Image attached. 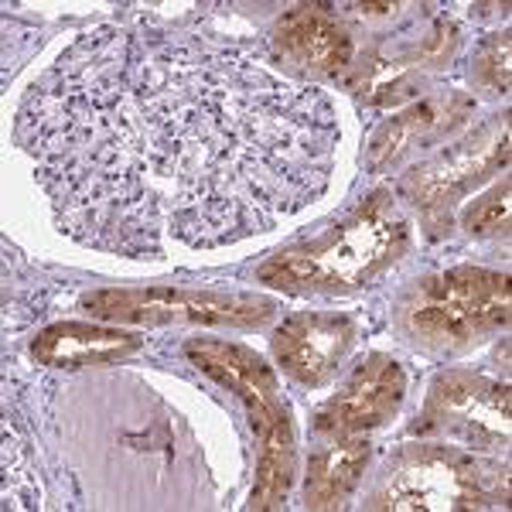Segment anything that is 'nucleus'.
I'll list each match as a JSON object with an SVG mask.
<instances>
[{
	"instance_id": "1",
	"label": "nucleus",
	"mask_w": 512,
	"mask_h": 512,
	"mask_svg": "<svg viewBox=\"0 0 512 512\" xmlns=\"http://www.w3.org/2000/svg\"><path fill=\"white\" fill-rule=\"evenodd\" d=\"M18 140L62 233L158 260L270 233L325 195L338 117L243 45L103 24L24 96Z\"/></svg>"
},
{
	"instance_id": "2",
	"label": "nucleus",
	"mask_w": 512,
	"mask_h": 512,
	"mask_svg": "<svg viewBox=\"0 0 512 512\" xmlns=\"http://www.w3.org/2000/svg\"><path fill=\"white\" fill-rule=\"evenodd\" d=\"M410 246L407 219L390 192H373L325 233L270 256L256 277L280 291H352L393 267Z\"/></svg>"
},
{
	"instance_id": "3",
	"label": "nucleus",
	"mask_w": 512,
	"mask_h": 512,
	"mask_svg": "<svg viewBox=\"0 0 512 512\" xmlns=\"http://www.w3.org/2000/svg\"><path fill=\"white\" fill-rule=\"evenodd\" d=\"M509 475L502 465L472 451L441 444H410L386 461L369 509L396 512H454L506 506Z\"/></svg>"
},
{
	"instance_id": "4",
	"label": "nucleus",
	"mask_w": 512,
	"mask_h": 512,
	"mask_svg": "<svg viewBox=\"0 0 512 512\" xmlns=\"http://www.w3.org/2000/svg\"><path fill=\"white\" fill-rule=\"evenodd\" d=\"M400 325L434 352H465L509 325V277L482 267H451L417 280L400 304Z\"/></svg>"
},
{
	"instance_id": "5",
	"label": "nucleus",
	"mask_w": 512,
	"mask_h": 512,
	"mask_svg": "<svg viewBox=\"0 0 512 512\" xmlns=\"http://www.w3.org/2000/svg\"><path fill=\"white\" fill-rule=\"evenodd\" d=\"M82 308L99 321L123 325H263L277 311L274 301L229 291L192 287H110L82 297Z\"/></svg>"
},
{
	"instance_id": "6",
	"label": "nucleus",
	"mask_w": 512,
	"mask_h": 512,
	"mask_svg": "<svg viewBox=\"0 0 512 512\" xmlns=\"http://www.w3.org/2000/svg\"><path fill=\"white\" fill-rule=\"evenodd\" d=\"M185 355L192 366L243 400L253 431L260 437V458H294L291 410L274 369L260 355L246 345L219 342V338H192L185 345Z\"/></svg>"
},
{
	"instance_id": "7",
	"label": "nucleus",
	"mask_w": 512,
	"mask_h": 512,
	"mask_svg": "<svg viewBox=\"0 0 512 512\" xmlns=\"http://www.w3.org/2000/svg\"><path fill=\"white\" fill-rule=\"evenodd\" d=\"M509 161V123L506 117L489 123L478 134L458 140L444 154H437L434 161L420 164L417 171H410L403 178V195L427 212L431 222H448L451 205L458 198H465L475 185H482L485 178L495 175L499 168H506Z\"/></svg>"
},
{
	"instance_id": "8",
	"label": "nucleus",
	"mask_w": 512,
	"mask_h": 512,
	"mask_svg": "<svg viewBox=\"0 0 512 512\" xmlns=\"http://www.w3.org/2000/svg\"><path fill=\"white\" fill-rule=\"evenodd\" d=\"M417 434H444L492 448L509 441V386L478 373H444L427 393Z\"/></svg>"
},
{
	"instance_id": "9",
	"label": "nucleus",
	"mask_w": 512,
	"mask_h": 512,
	"mask_svg": "<svg viewBox=\"0 0 512 512\" xmlns=\"http://www.w3.org/2000/svg\"><path fill=\"white\" fill-rule=\"evenodd\" d=\"M403 393H407V376L400 362L390 355H369L315 414V434L359 437L362 431H373L400 410Z\"/></svg>"
},
{
	"instance_id": "10",
	"label": "nucleus",
	"mask_w": 512,
	"mask_h": 512,
	"mask_svg": "<svg viewBox=\"0 0 512 512\" xmlns=\"http://www.w3.org/2000/svg\"><path fill=\"white\" fill-rule=\"evenodd\" d=\"M359 338V321L338 311H297L274 332V355L304 386L328 383Z\"/></svg>"
},
{
	"instance_id": "11",
	"label": "nucleus",
	"mask_w": 512,
	"mask_h": 512,
	"mask_svg": "<svg viewBox=\"0 0 512 512\" xmlns=\"http://www.w3.org/2000/svg\"><path fill=\"white\" fill-rule=\"evenodd\" d=\"M274 45L294 69L311 76H338L352 62V35L315 7L287 11L274 28Z\"/></svg>"
},
{
	"instance_id": "12",
	"label": "nucleus",
	"mask_w": 512,
	"mask_h": 512,
	"mask_svg": "<svg viewBox=\"0 0 512 512\" xmlns=\"http://www.w3.org/2000/svg\"><path fill=\"white\" fill-rule=\"evenodd\" d=\"M144 338L123 328L86 325V321H59L31 342V355L41 366L55 369H86V366H110L127 355H134Z\"/></svg>"
},
{
	"instance_id": "13",
	"label": "nucleus",
	"mask_w": 512,
	"mask_h": 512,
	"mask_svg": "<svg viewBox=\"0 0 512 512\" xmlns=\"http://www.w3.org/2000/svg\"><path fill=\"white\" fill-rule=\"evenodd\" d=\"M472 113V99L465 96H437V99H424V103L410 106L403 113H393L386 123H379L366 144V164L373 171L386 168L390 161L400 158L410 144L417 140H427L441 130H448L451 123L465 120Z\"/></svg>"
},
{
	"instance_id": "14",
	"label": "nucleus",
	"mask_w": 512,
	"mask_h": 512,
	"mask_svg": "<svg viewBox=\"0 0 512 512\" xmlns=\"http://www.w3.org/2000/svg\"><path fill=\"white\" fill-rule=\"evenodd\" d=\"M321 448L311 454L304 506L308 509H338L362 482L369 465V441L362 437H321Z\"/></svg>"
},
{
	"instance_id": "15",
	"label": "nucleus",
	"mask_w": 512,
	"mask_h": 512,
	"mask_svg": "<svg viewBox=\"0 0 512 512\" xmlns=\"http://www.w3.org/2000/svg\"><path fill=\"white\" fill-rule=\"evenodd\" d=\"M509 35H492L472 59V76L489 93H509Z\"/></svg>"
},
{
	"instance_id": "16",
	"label": "nucleus",
	"mask_w": 512,
	"mask_h": 512,
	"mask_svg": "<svg viewBox=\"0 0 512 512\" xmlns=\"http://www.w3.org/2000/svg\"><path fill=\"white\" fill-rule=\"evenodd\" d=\"M506 226H509V181H502L489 195L472 202V209L465 212V229L472 236H485V233H499Z\"/></svg>"
}]
</instances>
